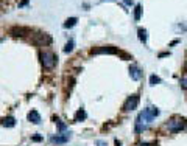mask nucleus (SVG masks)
Returning a JSON list of instances; mask_svg holds the SVG:
<instances>
[{
	"mask_svg": "<svg viewBox=\"0 0 187 146\" xmlns=\"http://www.w3.org/2000/svg\"><path fill=\"white\" fill-rule=\"evenodd\" d=\"M157 115H159V110L156 107H147L144 112H140L139 117L136 118V132H140V131L147 129L148 123H151Z\"/></svg>",
	"mask_w": 187,
	"mask_h": 146,
	"instance_id": "1",
	"label": "nucleus"
},
{
	"mask_svg": "<svg viewBox=\"0 0 187 146\" xmlns=\"http://www.w3.org/2000/svg\"><path fill=\"white\" fill-rule=\"evenodd\" d=\"M39 58H41V64L44 65V69L47 70H52L56 64V56L52 53V51H41L39 53Z\"/></svg>",
	"mask_w": 187,
	"mask_h": 146,
	"instance_id": "2",
	"label": "nucleus"
},
{
	"mask_svg": "<svg viewBox=\"0 0 187 146\" xmlns=\"http://www.w3.org/2000/svg\"><path fill=\"white\" fill-rule=\"evenodd\" d=\"M165 127H167L170 132H179V131H182V129L185 127V123H184V120L175 117V118H171V120L167 121Z\"/></svg>",
	"mask_w": 187,
	"mask_h": 146,
	"instance_id": "3",
	"label": "nucleus"
},
{
	"mask_svg": "<svg viewBox=\"0 0 187 146\" xmlns=\"http://www.w3.org/2000/svg\"><path fill=\"white\" fill-rule=\"evenodd\" d=\"M119 48L112 47V45H105V47H97V48H92L90 55H117Z\"/></svg>",
	"mask_w": 187,
	"mask_h": 146,
	"instance_id": "4",
	"label": "nucleus"
},
{
	"mask_svg": "<svg viewBox=\"0 0 187 146\" xmlns=\"http://www.w3.org/2000/svg\"><path fill=\"white\" fill-rule=\"evenodd\" d=\"M139 101H140L139 95H131V96H128V100H126L125 104H123V110H125V112L134 110V109L139 106Z\"/></svg>",
	"mask_w": 187,
	"mask_h": 146,
	"instance_id": "5",
	"label": "nucleus"
},
{
	"mask_svg": "<svg viewBox=\"0 0 187 146\" xmlns=\"http://www.w3.org/2000/svg\"><path fill=\"white\" fill-rule=\"evenodd\" d=\"M130 75H131V78H133L134 81L140 79V76H142V73H140V69H139L137 65H131V69H130Z\"/></svg>",
	"mask_w": 187,
	"mask_h": 146,
	"instance_id": "6",
	"label": "nucleus"
},
{
	"mask_svg": "<svg viewBox=\"0 0 187 146\" xmlns=\"http://www.w3.org/2000/svg\"><path fill=\"white\" fill-rule=\"evenodd\" d=\"M28 120H30L31 123H34V124H39V123H41V115L38 113V110H31V112L28 113Z\"/></svg>",
	"mask_w": 187,
	"mask_h": 146,
	"instance_id": "7",
	"label": "nucleus"
},
{
	"mask_svg": "<svg viewBox=\"0 0 187 146\" xmlns=\"http://www.w3.org/2000/svg\"><path fill=\"white\" fill-rule=\"evenodd\" d=\"M50 140H52V143H56V144H59V143H66V141L69 140V134H64V135H55V137H52Z\"/></svg>",
	"mask_w": 187,
	"mask_h": 146,
	"instance_id": "8",
	"label": "nucleus"
},
{
	"mask_svg": "<svg viewBox=\"0 0 187 146\" xmlns=\"http://www.w3.org/2000/svg\"><path fill=\"white\" fill-rule=\"evenodd\" d=\"M2 124L7 126V127H13L16 124V121H14L13 117H7V118H2Z\"/></svg>",
	"mask_w": 187,
	"mask_h": 146,
	"instance_id": "9",
	"label": "nucleus"
},
{
	"mask_svg": "<svg viewBox=\"0 0 187 146\" xmlns=\"http://www.w3.org/2000/svg\"><path fill=\"white\" fill-rule=\"evenodd\" d=\"M137 34H139V41L145 44V42H147V39H148V36H147V30H145V28H139Z\"/></svg>",
	"mask_w": 187,
	"mask_h": 146,
	"instance_id": "10",
	"label": "nucleus"
},
{
	"mask_svg": "<svg viewBox=\"0 0 187 146\" xmlns=\"http://www.w3.org/2000/svg\"><path fill=\"white\" fill-rule=\"evenodd\" d=\"M76 22H78V19H76V17H70V19H67V20H66L64 28H72V27H75V25H76Z\"/></svg>",
	"mask_w": 187,
	"mask_h": 146,
	"instance_id": "11",
	"label": "nucleus"
},
{
	"mask_svg": "<svg viewBox=\"0 0 187 146\" xmlns=\"http://www.w3.org/2000/svg\"><path fill=\"white\" fill-rule=\"evenodd\" d=\"M84 118H86V112H84V109H80L75 115V121H83Z\"/></svg>",
	"mask_w": 187,
	"mask_h": 146,
	"instance_id": "12",
	"label": "nucleus"
},
{
	"mask_svg": "<svg viewBox=\"0 0 187 146\" xmlns=\"http://www.w3.org/2000/svg\"><path fill=\"white\" fill-rule=\"evenodd\" d=\"M161 82V78L159 76H156V75H151L150 76V84L151 86H156V84H159Z\"/></svg>",
	"mask_w": 187,
	"mask_h": 146,
	"instance_id": "13",
	"label": "nucleus"
},
{
	"mask_svg": "<svg viewBox=\"0 0 187 146\" xmlns=\"http://www.w3.org/2000/svg\"><path fill=\"white\" fill-rule=\"evenodd\" d=\"M72 50H73V41L70 39V41L66 44V47H64V51H66V53H70Z\"/></svg>",
	"mask_w": 187,
	"mask_h": 146,
	"instance_id": "14",
	"label": "nucleus"
},
{
	"mask_svg": "<svg viewBox=\"0 0 187 146\" xmlns=\"http://www.w3.org/2000/svg\"><path fill=\"white\" fill-rule=\"evenodd\" d=\"M140 13H142V7L137 5V7H136V11H134V19H136V20L140 19Z\"/></svg>",
	"mask_w": 187,
	"mask_h": 146,
	"instance_id": "15",
	"label": "nucleus"
},
{
	"mask_svg": "<svg viewBox=\"0 0 187 146\" xmlns=\"http://www.w3.org/2000/svg\"><path fill=\"white\" fill-rule=\"evenodd\" d=\"M55 123H56V126L59 127V131H66V127H67V126H66V124H64L59 118H55Z\"/></svg>",
	"mask_w": 187,
	"mask_h": 146,
	"instance_id": "16",
	"label": "nucleus"
},
{
	"mask_svg": "<svg viewBox=\"0 0 187 146\" xmlns=\"http://www.w3.org/2000/svg\"><path fill=\"white\" fill-rule=\"evenodd\" d=\"M24 31H25L24 28H13V30H11V33H13L14 36H24V34H22Z\"/></svg>",
	"mask_w": 187,
	"mask_h": 146,
	"instance_id": "17",
	"label": "nucleus"
},
{
	"mask_svg": "<svg viewBox=\"0 0 187 146\" xmlns=\"http://www.w3.org/2000/svg\"><path fill=\"white\" fill-rule=\"evenodd\" d=\"M139 146H157V143H156V141H153V143H148V141H142V143H139Z\"/></svg>",
	"mask_w": 187,
	"mask_h": 146,
	"instance_id": "18",
	"label": "nucleus"
},
{
	"mask_svg": "<svg viewBox=\"0 0 187 146\" xmlns=\"http://www.w3.org/2000/svg\"><path fill=\"white\" fill-rule=\"evenodd\" d=\"M181 86H182V89H187V79L185 78L181 79Z\"/></svg>",
	"mask_w": 187,
	"mask_h": 146,
	"instance_id": "19",
	"label": "nucleus"
},
{
	"mask_svg": "<svg viewBox=\"0 0 187 146\" xmlns=\"http://www.w3.org/2000/svg\"><path fill=\"white\" fill-rule=\"evenodd\" d=\"M125 3H128V5H133V2H131V0H125Z\"/></svg>",
	"mask_w": 187,
	"mask_h": 146,
	"instance_id": "20",
	"label": "nucleus"
},
{
	"mask_svg": "<svg viewBox=\"0 0 187 146\" xmlns=\"http://www.w3.org/2000/svg\"><path fill=\"white\" fill-rule=\"evenodd\" d=\"M116 146H122V144H120V141H119V140H116Z\"/></svg>",
	"mask_w": 187,
	"mask_h": 146,
	"instance_id": "21",
	"label": "nucleus"
},
{
	"mask_svg": "<svg viewBox=\"0 0 187 146\" xmlns=\"http://www.w3.org/2000/svg\"><path fill=\"white\" fill-rule=\"evenodd\" d=\"M98 146H105V143H103V141H98Z\"/></svg>",
	"mask_w": 187,
	"mask_h": 146,
	"instance_id": "22",
	"label": "nucleus"
},
{
	"mask_svg": "<svg viewBox=\"0 0 187 146\" xmlns=\"http://www.w3.org/2000/svg\"><path fill=\"white\" fill-rule=\"evenodd\" d=\"M184 70H185V72H187V64H185V67H184Z\"/></svg>",
	"mask_w": 187,
	"mask_h": 146,
	"instance_id": "23",
	"label": "nucleus"
},
{
	"mask_svg": "<svg viewBox=\"0 0 187 146\" xmlns=\"http://www.w3.org/2000/svg\"><path fill=\"white\" fill-rule=\"evenodd\" d=\"M185 129H187V123H185Z\"/></svg>",
	"mask_w": 187,
	"mask_h": 146,
	"instance_id": "24",
	"label": "nucleus"
},
{
	"mask_svg": "<svg viewBox=\"0 0 187 146\" xmlns=\"http://www.w3.org/2000/svg\"><path fill=\"white\" fill-rule=\"evenodd\" d=\"M0 41H2V36H0Z\"/></svg>",
	"mask_w": 187,
	"mask_h": 146,
	"instance_id": "25",
	"label": "nucleus"
}]
</instances>
